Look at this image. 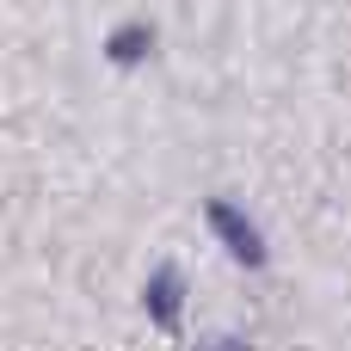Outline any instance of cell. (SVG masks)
Returning a JSON list of instances; mask_svg holds the SVG:
<instances>
[{"mask_svg":"<svg viewBox=\"0 0 351 351\" xmlns=\"http://www.w3.org/2000/svg\"><path fill=\"white\" fill-rule=\"evenodd\" d=\"M185 296H191L185 271H179V265H154L148 284H142V315H148L160 333H179V321H185Z\"/></svg>","mask_w":351,"mask_h":351,"instance_id":"2","label":"cell"},{"mask_svg":"<svg viewBox=\"0 0 351 351\" xmlns=\"http://www.w3.org/2000/svg\"><path fill=\"white\" fill-rule=\"evenodd\" d=\"M204 216H210V234L222 241V253H228L241 271H265V265H271V241H265V228H259L234 197H210Z\"/></svg>","mask_w":351,"mask_h":351,"instance_id":"1","label":"cell"},{"mask_svg":"<svg viewBox=\"0 0 351 351\" xmlns=\"http://www.w3.org/2000/svg\"><path fill=\"white\" fill-rule=\"evenodd\" d=\"M154 43H160L154 19H130V25H117V31L105 37V62H111V68H142V62L154 56Z\"/></svg>","mask_w":351,"mask_h":351,"instance_id":"3","label":"cell"}]
</instances>
